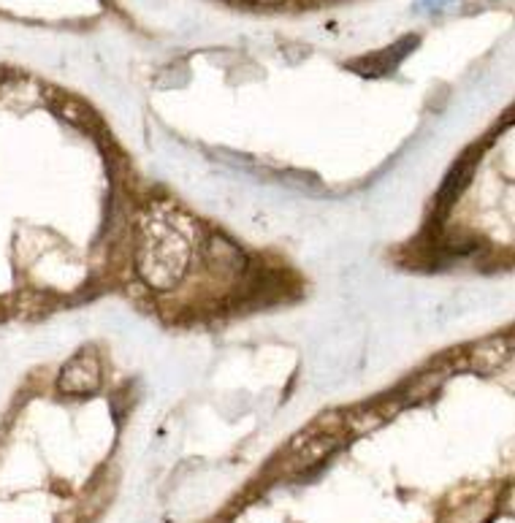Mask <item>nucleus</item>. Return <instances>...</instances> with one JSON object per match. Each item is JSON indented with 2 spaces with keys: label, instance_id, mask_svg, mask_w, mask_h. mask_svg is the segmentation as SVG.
Returning a JSON list of instances; mask_svg holds the SVG:
<instances>
[{
  "label": "nucleus",
  "instance_id": "f257e3e1",
  "mask_svg": "<svg viewBox=\"0 0 515 523\" xmlns=\"http://www.w3.org/2000/svg\"><path fill=\"white\" fill-rule=\"evenodd\" d=\"M187 257V241L168 228H158V233L147 236L139 247V274L147 285L168 290L182 280Z\"/></svg>",
  "mask_w": 515,
  "mask_h": 523
},
{
  "label": "nucleus",
  "instance_id": "f03ea898",
  "mask_svg": "<svg viewBox=\"0 0 515 523\" xmlns=\"http://www.w3.org/2000/svg\"><path fill=\"white\" fill-rule=\"evenodd\" d=\"M101 385V361L93 350L77 353L57 377L60 394H93Z\"/></svg>",
  "mask_w": 515,
  "mask_h": 523
},
{
  "label": "nucleus",
  "instance_id": "7ed1b4c3",
  "mask_svg": "<svg viewBox=\"0 0 515 523\" xmlns=\"http://www.w3.org/2000/svg\"><path fill=\"white\" fill-rule=\"evenodd\" d=\"M342 445V434L339 431H329V434H301L293 445V470H307L312 464H320L329 453H334Z\"/></svg>",
  "mask_w": 515,
  "mask_h": 523
},
{
  "label": "nucleus",
  "instance_id": "20e7f679",
  "mask_svg": "<svg viewBox=\"0 0 515 523\" xmlns=\"http://www.w3.org/2000/svg\"><path fill=\"white\" fill-rule=\"evenodd\" d=\"M209 257L212 260H220V264L231 272H241L244 269V252L231 244L228 239H212L209 241Z\"/></svg>",
  "mask_w": 515,
  "mask_h": 523
},
{
  "label": "nucleus",
  "instance_id": "39448f33",
  "mask_svg": "<svg viewBox=\"0 0 515 523\" xmlns=\"http://www.w3.org/2000/svg\"><path fill=\"white\" fill-rule=\"evenodd\" d=\"M507 355H510L507 345L502 339H494V342H486L478 350H472V366L475 369H483V372L486 369H496V366L504 364Z\"/></svg>",
  "mask_w": 515,
  "mask_h": 523
},
{
  "label": "nucleus",
  "instance_id": "423d86ee",
  "mask_svg": "<svg viewBox=\"0 0 515 523\" xmlns=\"http://www.w3.org/2000/svg\"><path fill=\"white\" fill-rule=\"evenodd\" d=\"M252 4H282V0H252Z\"/></svg>",
  "mask_w": 515,
  "mask_h": 523
}]
</instances>
